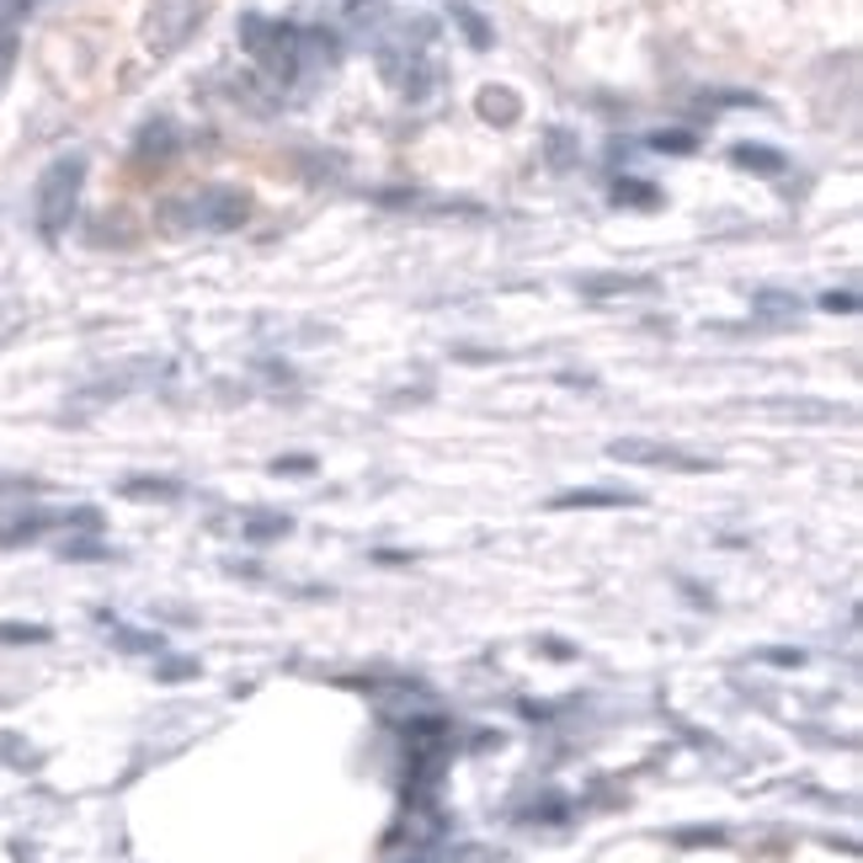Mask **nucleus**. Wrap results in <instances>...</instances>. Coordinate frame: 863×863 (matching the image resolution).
<instances>
[{
    "label": "nucleus",
    "instance_id": "7",
    "mask_svg": "<svg viewBox=\"0 0 863 863\" xmlns=\"http://www.w3.org/2000/svg\"><path fill=\"white\" fill-rule=\"evenodd\" d=\"M155 378H161L155 363H128V369H118V373H102V378L81 384V389H75V406H107V400H124V395H133V389H150Z\"/></svg>",
    "mask_w": 863,
    "mask_h": 863
},
{
    "label": "nucleus",
    "instance_id": "20",
    "mask_svg": "<svg viewBox=\"0 0 863 863\" xmlns=\"http://www.w3.org/2000/svg\"><path fill=\"white\" fill-rule=\"evenodd\" d=\"M773 411H779V416H800V421H831L837 406H821V400H779Z\"/></svg>",
    "mask_w": 863,
    "mask_h": 863
},
{
    "label": "nucleus",
    "instance_id": "19",
    "mask_svg": "<svg viewBox=\"0 0 863 863\" xmlns=\"http://www.w3.org/2000/svg\"><path fill=\"white\" fill-rule=\"evenodd\" d=\"M453 22L464 27V38L475 43V48H491V27L480 22V11H469V5H453Z\"/></svg>",
    "mask_w": 863,
    "mask_h": 863
},
{
    "label": "nucleus",
    "instance_id": "17",
    "mask_svg": "<svg viewBox=\"0 0 863 863\" xmlns=\"http://www.w3.org/2000/svg\"><path fill=\"white\" fill-rule=\"evenodd\" d=\"M651 150H661V155H693L699 139H693L688 128H656V133H651Z\"/></svg>",
    "mask_w": 863,
    "mask_h": 863
},
{
    "label": "nucleus",
    "instance_id": "28",
    "mask_svg": "<svg viewBox=\"0 0 863 863\" xmlns=\"http://www.w3.org/2000/svg\"><path fill=\"white\" fill-rule=\"evenodd\" d=\"M161 677L165 683H176V677H198V661H165Z\"/></svg>",
    "mask_w": 863,
    "mask_h": 863
},
{
    "label": "nucleus",
    "instance_id": "26",
    "mask_svg": "<svg viewBox=\"0 0 863 863\" xmlns=\"http://www.w3.org/2000/svg\"><path fill=\"white\" fill-rule=\"evenodd\" d=\"M757 661H768V666H800V661H805V651H757Z\"/></svg>",
    "mask_w": 863,
    "mask_h": 863
},
{
    "label": "nucleus",
    "instance_id": "18",
    "mask_svg": "<svg viewBox=\"0 0 863 863\" xmlns=\"http://www.w3.org/2000/svg\"><path fill=\"white\" fill-rule=\"evenodd\" d=\"M614 203H629V208H656L661 193L651 187V182H618L614 187Z\"/></svg>",
    "mask_w": 863,
    "mask_h": 863
},
{
    "label": "nucleus",
    "instance_id": "4",
    "mask_svg": "<svg viewBox=\"0 0 863 863\" xmlns=\"http://www.w3.org/2000/svg\"><path fill=\"white\" fill-rule=\"evenodd\" d=\"M85 187V155H59V161L43 171L38 182V230L48 241H59L75 219V203H81Z\"/></svg>",
    "mask_w": 863,
    "mask_h": 863
},
{
    "label": "nucleus",
    "instance_id": "23",
    "mask_svg": "<svg viewBox=\"0 0 863 863\" xmlns=\"http://www.w3.org/2000/svg\"><path fill=\"white\" fill-rule=\"evenodd\" d=\"M821 310H831V315H853V310H859V293H853V288H848V293H826Z\"/></svg>",
    "mask_w": 863,
    "mask_h": 863
},
{
    "label": "nucleus",
    "instance_id": "25",
    "mask_svg": "<svg viewBox=\"0 0 863 863\" xmlns=\"http://www.w3.org/2000/svg\"><path fill=\"white\" fill-rule=\"evenodd\" d=\"M59 555H65V560H107V549H102V544H65Z\"/></svg>",
    "mask_w": 863,
    "mask_h": 863
},
{
    "label": "nucleus",
    "instance_id": "11",
    "mask_svg": "<svg viewBox=\"0 0 863 863\" xmlns=\"http://www.w3.org/2000/svg\"><path fill=\"white\" fill-rule=\"evenodd\" d=\"M144 161H165V155H176V124L171 118H155V124L139 128V144H133Z\"/></svg>",
    "mask_w": 863,
    "mask_h": 863
},
{
    "label": "nucleus",
    "instance_id": "9",
    "mask_svg": "<svg viewBox=\"0 0 863 863\" xmlns=\"http://www.w3.org/2000/svg\"><path fill=\"white\" fill-rule=\"evenodd\" d=\"M555 512H592V506H640V495L634 491H560L555 501H549Z\"/></svg>",
    "mask_w": 863,
    "mask_h": 863
},
{
    "label": "nucleus",
    "instance_id": "16",
    "mask_svg": "<svg viewBox=\"0 0 863 863\" xmlns=\"http://www.w3.org/2000/svg\"><path fill=\"white\" fill-rule=\"evenodd\" d=\"M544 150H549V165H555V171L575 165V155H581V144H575L571 128H549V133H544Z\"/></svg>",
    "mask_w": 863,
    "mask_h": 863
},
{
    "label": "nucleus",
    "instance_id": "8",
    "mask_svg": "<svg viewBox=\"0 0 863 863\" xmlns=\"http://www.w3.org/2000/svg\"><path fill=\"white\" fill-rule=\"evenodd\" d=\"M475 113H480L486 124H495V128H512L517 118H523V102H517V91H512V85H486V91L475 96Z\"/></svg>",
    "mask_w": 863,
    "mask_h": 863
},
{
    "label": "nucleus",
    "instance_id": "2",
    "mask_svg": "<svg viewBox=\"0 0 863 863\" xmlns=\"http://www.w3.org/2000/svg\"><path fill=\"white\" fill-rule=\"evenodd\" d=\"M165 230H241L250 219V193L241 187H203L182 203H165Z\"/></svg>",
    "mask_w": 863,
    "mask_h": 863
},
{
    "label": "nucleus",
    "instance_id": "15",
    "mask_svg": "<svg viewBox=\"0 0 863 863\" xmlns=\"http://www.w3.org/2000/svg\"><path fill=\"white\" fill-rule=\"evenodd\" d=\"M124 495H133V501H176V495H182V486H176V480H150V475H133V480H124Z\"/></svg>",
    "mask_w": 863,
    "mask_h": 863
},
{
    "label": "nucleus",
    "instance_id": "14",
    "mask_svg": "<svg viewBox=\"0 0 863 863\" xmlns=\"http://www.w3.org/2000/svg\"><path fill=\"white\" fill-rule=\"evenodd\" d=\"M651 278H581V293L592 299H614V293H651Z\"/></svg>",
    "mask_w": 863,
    "mask_h": 863
},
{
    "label": "nucleus",
    "instance_id": "3",
    "mask_svg": "<svg viewBox=\"0 0 863 863\" xmlns=\"http://www.w3.org/2000/svg\"><path fill=\"white\" fill-rule=\"evenodd\" d=\"M304 27H288V22H267V16H246L241 22V43H246V54H256V65H261V75L267 81L288 85L299 70H304V43H299Z\"/></svg>",
    "mask_w": 863,
    "mask_h": 863
},
{
    "label": "nucleus",
    "instance_id": "22",
    "mask_svg": "<svg viewBox=\"0 0 863 863\" xmlns=\"http://www.w3.org/2000/svg\"><path fill=\"white\" fill-rule=\"evenodd\" d=\"M677 842H683V848H703V842H709V848H720V842H725V831H720V826H688V831H677Z\"/></svg>",
    "mask_w": 863,
    "mask_h": 863
},
{
    "label": "nucleus",
    "instance_id": "5",
    "mask_svg": "<svg viewBox=\"0 0 863 863\" xmlns=\"http://www.w3.org/2000/svg\"><path fill=\"white\" fill-rule=\"evenodd\" d=\"M208 5L213 0H150V11H144V43L155 54H176L182 43L203 27Z\"/></svg>",
    "mask_w": 863,
    "mask_h": 863
},
{
    "label": "nucleus",
    "instance_id": "29",
    "mask_svg": "<svg viewBox=\"0 0 863 863\" xmlns=\"http://www.w3.org/2000/svg\"><path fill=\"white\" fill-rule=\"evenodd\" d=\"M118 645H124V651H155V645H161V640H155V634H118Z\"/></svg>",
    "mask_w": 863,
    "mask_h": 863
},
{
    "label": "nucleus",
    "instance_id": "10",
    "mask_svg": "<svg viewBox=\"0 0 863 863\" xmlns=\"http://www.w3.org/2000/svg\"><path fill=\"white\" fill-rule=\"evenodd\" d=\"M288 534H293L288 512H246V523H241V538H250V544H272V538H288Z\"/></svg>",
    "mask_w": 863,
    "mask_h": 863
},
{
    "label": "nucleus",
    "instance_id": "21",
    "mask_svg": "<svg viewBox=\"0 0 863 863\" xmlns=\"http://www.w3.org/2000/svg\"><path fill=\"white\" fill-rule=\"evenodd\" d=\"M0 640L5 645H43L48 629H38V623H0Z\"/></svg>",
    "mask_w": 863,
    "mask_h": 863
},
{
    "label": "nucleus",
    "instance_id": "6",
    "mask_svg": "<svg viewBox=\"0 0 863 863\" xmlns=\"http://www.w3.org/2000/svg\"><path fill=\"white\" fill-rule=\"evenodd\" d=\"M608 453H614L618 464H651V469H683V475L714 469V458H693V453L651 443V438H618V443H608Z\"/></svg>",
    "mask_w": 863,
    "mask_h": 863
},
{
    "label": "nucleus",
    "instance_id": "27",
    "mask_svg": "<svg viewBox=\"0 0 863 863\" xmlns=\"http://www.w3.org/2000/svg\"><path fill=\"white\" fill-rule=\"evenodd\" d=\"M315 458H272V475H310Z\"/></svg>",
    "mask_w": 863,
    "mask_h": 863
},
{
    "label": "nucleus",
    "instance_id": "24",
    "mask_svg": "<svg viewBox=\"0 0 863 863\" xmlns=\"http://www.w3.org/2000/svg\"><path fill=\"white\" fill-rule=\"evenodd\" d=\"M11 59H16V33L0 27V85H5V75H11Z\"/></svg>",
    "mask_w": 863,
    "mask_h": 863
},
{
    "label": "nucleus",
    "instance_id": "1",
    "mask_svg": "<svg viewBox=\"0 0 863 863\" xmlns=\"http://www.w3.org/2000/svg\"><path fill=\"white\" fill-rule=\"evenodd\" d=\"M427 38H432V22H400V33L378 48V75L395 85L406 102H427V91L438 81L432 59L421 54Z\"/></svg>",
    "mask_w": 863,
    "mask_h": 863
},
{
    "label": "nucleus",
    "instance_id": "12",
    "mask_svg": "<svg viewBox=\"0 0 863 863\" xmlns=\"http://www.w3.org/2000/svg\"><path fill=\"white\" fill-rule=\"evenodd\" d=\"M731 161H736L740 171H757V176H779L783 171V155L779 150H768V144H736Z\"/></svg>",
    "mask_w": 863,
    "mask_h": 863
},
{
    "label": "nucleus",
    "instance_id": "13",
    "mask_svg": "<svg viewBox=\"0 0 863 863\" xmlns=\"http://www.w3.org/2000/svg\"><path fill=\"white\" fill-rule=\"evenodd\" d=\"M751 310L768 315V320H794V315H800V299L783 293V288H762V293H751Z\"/></svg>",
    "mask_w": 863,
    "mask_h": 863
}]
</instances>
